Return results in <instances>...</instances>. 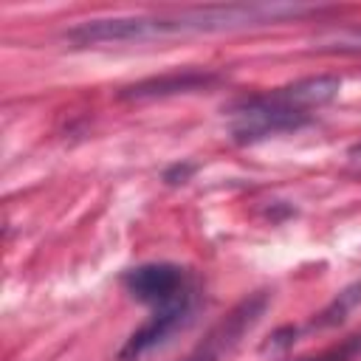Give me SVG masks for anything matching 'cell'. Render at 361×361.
Wrapping results in <instances>:
<instances>
[{
    "instance_id": "9c48e42d",
    "label": "cell",
    "mask_w": 361,
    "mask_h": 361,
    "mask_svg": "<svg viewBox=\"0 0 361 361\" xmlns=\"http://www.w3.org/2000/svg\"><path fill=\"white\" fill-rule=\"evenodd\" d=\"M195 164L192 161H183V164H172L166 172H164V180L169 183V186H178V183H186L192 175H195Z\"/></svg>"
},
{
    "instance_id": "7a4b0ae2",
    "label": "cell",
    "mask_w": 361,
    "mask_h": 361,
    "mask_svg": "<svg viewBox=\"0 0 361 361\" xmlns=\"http://www.w3.org/2000/svg\"><path fill=\"white\" fill-rule=\"evenodd\" d=\"M228 113H231V138L237 144H254L268 135L293 133L313 121L310 113L288 107L276 96V90L251 96V99H240L237 104L228 107Z\"/></svg>"
},
{
    "instance_id": "30bf717a",
    "label": "cell",
    "mask_w": 361,
    "mask_h": 361,
    "mask_svg": "<svg viewBox=\"0 0 361 361\" xmlns=\"http://www.w3.org/2000/svg\"><path fill=\"white\" fill-rule=\"evenodd\" d=\"M347 158L355 164V166H361V144H355V147H350V152H347Z\"/></svg>"
},
{
    "instance_id": "ba28073f",
    "label": "cell",
    "mask_w": 361,
    "mask_h": 361,
    "mask_svg": "<svg viewBox=\"0 0 361 361\" xmlns=\"http://www.w3.org/2000/svg\"><path fill=\"white\" fill-rule=\"evenodd\" d=\"M355 358H361V333L347 336L341 344H333V347H327L316 355H305L299 361H355Z\"/></svg>"
},
{
    "instance_id": "8992f818",
    "label": "cell",
    "mask_w": 361,
    "mask_h": 361,
    "mask_svg": "<svg viewBox=\"0 0 361 361\" xmlns=\"http://www.w3.org/2000/svg\"><path fill=\"white\" fill-rule=\"evenodd\" d=\"M223 76L212 73V71H175V73H164V76H152L144 82H135L130 87H121L118 99L127 102H144V99H166V96H178V93H195V90H206L212 85H217Z\"/></svg>"
},
{
    "instance_id": "6da1fadb",
    "label": "cell",
    "mask_w": 361,
    "mask_h": 361,
    "mask_svg": "<svg viewBox=\"0 0 361 361\" xmlns=\"http://www.w3.org/2000/svg\"><path fill=\"white\" fill-rule=\"evenodd\" d=\"M310 6L299 3H228V6H200L183 8L172 14H135V17H107L87 20L65 31V39L76 48L85 45H107V42H147L164 37H186V34H220L257 28L268 23H279L285 17L310 14Z\"/></svg>"
},
{
    "instance_id": "52a82bcc",
    "label": "cell",
    "mask_w": 361,
    "mask_h": 361,
    "mask_svg": "<svg viewBox=\"0 0 361 361\" xmlns=\"http://www.w3.org/2000/svg\"><path fill=\"white\" fill-rule=\"evenodd\" d=\"M358 302H361V282H353V285H347V288L310 322V327H333V324H341V322L347 319V313H350Z\"/></svg>"
},
{
    "instance_id": "277c9868",
    "label": "cell",
    "mask_w": 361,
    "mask_h": 361,
    "mask_svg": "<svg viewBox=\"0 0 361 361\" xmlns=\"http://www.w3.org/2000/svg\"><path fill=\"white\" fill-rule=\"evenodd\" d=\"M121 285L138 302L152 305V307H166V305H175L180 299H186V296H195L186 271L180 265H172V262L135 265V268L124 271Z\"/></svg>"
},
{
    "instance_id": "5b68a950",
    "label": "cell",
    "mask_w": 361,
    "mask_h": 361,
    "mask_svg": "<svg viewBox=\"0 0 361 361\" xmlns=\"http://www.w3.org/2000/svg\"><path fill=\"white\" fill-rule=\"evenodd\" d=\"M192 307H195V296H186V299L166 305V307H155L152 316L127 338L118 358L121 361H138L147 353H152L155 347H161L172 333H178L183 324L192 322Z\"/></svg>"
},
{
    "instance_id": "3957f363",
    "label": "cell",
    "mask_w": 361,
    "mask_h": 361,
    "mask_svg": "<svg viewBox=\"0 0 361 361\" xmlns=\"http://www.w3.org/2000/svg\"><path fill=\"white\" fill-rule=\"evenodd\" d=\"M265 307H268V293L265 290H257V293L245 296L240 305H234L228 310V316H223L206 333V338L186 355V361H223L243 341V336L254 330V324L262 319Z\"/></svg>"
}]
</instances>
